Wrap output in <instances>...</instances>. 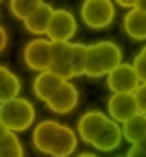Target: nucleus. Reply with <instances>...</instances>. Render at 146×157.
Listing matches in <instances>:
<instances>
[{"label": "nucleus", "mask_w": 146, "mask_h": 157, "mask_svg": "<svg viewBox=\"0 0 146 157\" xmlns=\"http://www.w3.org/2000/svg\"><path fill=\"white\" fill-rule=\"evenodd\" d=\"M46 103H47V108L52 112H56V114H70L78 105V87L66 78Z\"/></svg>", "instance_id": "9"}, {"label": "nucleus", "mask_w": 146, "mask_h": 157, "mask_svg": "<svg viewBox=\"0 0 146 157\" xmlns=\"http://www.w3.org/2000/svg\"><path fill=\"white\" fill-rule=\"evenodd\" d=\"M21 93V81L15 72L0 64V103Z\"/></svg>", "instance_id": "16"}, {"label": "nucleus", "mask_w": 146, "mask_h": 157, "mask_svg": "<svg viewBox=\"0 0 146 157\" xmlns=\"http://www.w3.org/2000/svg\"><path fill=\"white\" fill-rule=\"evenodd\" d=\"M64 81H66V78H62L60 75L52 72L49 68L39 71V75L35 77V81H33V93L37 95V99L47 101V99L56 93V89H58Z\"/></svg>", "instance_id": "12"}, {"label": "nucleus", "mask_w": 146, "mask_h": 157, "mask_svg": "<svg viewBox=\"0 0 146 157\" xmlns=\"http://www.w3.org/2000/svg\"><path fill=\"white\" fill-rule=\"evenodd\" d=\"M122 134L130 145L140 141L142 136H146V114L138 112L132 118H128L126 122H122Z\"/></svg>", "instance_id": "15"}, {"label": "nucleus", "mask_w": 146, "mask_h": 157, "mask_svg": "<svg viewBox=\"0 0 146 157\" xmlns=\"http://www.w3.org/2000/svg\"><path fill=\"white\" fill-rule=\"evenodd\" d=\"M85 64H86V46L85 44H72V72H74V77L85 75Z\"/></svg>", "instance_id": "17"}, {"label": "nucleus", "mask_w": 146, "mask_h": 157, "mask_svg": "<svg viewBox=\"0 0 146 157\" xmlns=\"http://www.w3.org/2000/svg\"><path fill=\"white\" fill-rule=\"evenodd\" d=\"M76 19L74 15L66 10V8H60V10H54L52 13V19H49V25H47V35L52 41H70L76 33Z\"/></svg>", "instance_id": "6"}, {"label": "nucleus", "mask_w": 146, "mask_h": 157, "mask_svg": "<svg viewBox=\"0 0 146 157\" xmlns=\"http://www.w3.org/2000/svg\"><path fill=\"white\" fill-rule=\"evenodd\" d=\"M0 2H2V0H0Z\"/></svg>", "instance_id": "25"}, {"label": "nucleus", "mask_w": 146, "mask_h": 157, "mask_svg": "<svg viewBox=\"0 0 146 157\" xmlns=\"http://www.w3.org/2000/svg\"><path fill=\"white\" fill-rule=\"evenodd\" d=\"M122 48L115 41H95L86 46V64H85V77L89 78H101L107 77L109 72L122 62Z\"/></svg>", "instance_id": "2"}, {"label": "nucleus", "mask_w": 146, "mask_h": 157, "mask_svg": "<svg viewBox=\"0 0 146 157\" xmlns=\"http://www.w3.org/2000/svg\"><path fill=\"white\" fill-rule=\"evenodd\" d=\"M6 46H8V33H6V29L0 25V52H2Z\"/></svg>", "instance_id": "22"}, {"label": "nucleus", "mask_w": 146, "mask_h": 157, "mask_svg": "<svg viewBox=\"0 0 146 157\" xmlns=\"http://www.w3.org/2000/svg\"><path fill=\"white\" fill-rule=\"evenodd\" d=\"M138 85L140 78L134 71V66L128 62H119L107 75V87L111 93H134Z\"/></svg>", "instance_id": "5"}, {"label": "nucleus", "mask_w": 146, "mask_h": 157, "mask_svg": "<svg viewBox=\"0 0 146 157\" xmlns=\"http://www.w3.org/2000/svg\"><path fill=\"white\" fill-rule=\"evenodd\" d=\"M49 71L62 78H74L72 72V41H52L49 46Z\"/></svg>", "instance_id": "7"}, {"label": "nucleus", "mask_w": 146, "mask_h": 157, "mask_svg": "<svg viewBox=\"0 0 146 157\" xmlns=\"http://www.w3.org/2000/svg\"><path fill=\"white\" fill-rule=\"evenodd\" d=\"M33 120H35V108L29 99L16 95L0 103V122L10 130L23 132L33 126Z\"/></svg>", "instance_id": "3"}, {"label": "nucleus", "mask_w": 146, "mask_h": 157, "mask_svg": "<svg viewBox=\"0 0 146 157\" xmlns=\"http://www.w3.org/2000/svg\"><path fill=\"white\" fill-rule=\"evenodd\" d=\"M134 97H136L138 112L146 114V83H144V81H140V85L136 87V91H134Z\"/></svg>", "instance_id": "20"}, {"label": "nucleus", "mask_w": 146, "mask_h": 157, "mask_svg": "<svg viewBox=\"0 0 146 157\" xmlns=\"http://www.w3.org/2000/svg\"><path fill=\"white\" fill-rule=\"evenodd\" d=\"M132 66H134V71H136V75H138L140 81H144V83H146V46L136 54Z\"/></svg>", "instance_id": "19"}, {"label": "nucleus", "mask_w": 146, "mask_h": 157, "mask_svg": "<svg viewBox=\"0 0 146 157\" xmlns=\"http://www.w3.org/2000/svg\"><path fill=\"white\" fill-rule=\"evenodd\" d=\"M128 155H132V157H146V136H142V139L136 141V143H132Z\"/></svg>", "instance_id": "21"}, {"label": "nucleus", "mask_w": 146, "mask_h": 157, "mask_svg": "<svg viewBox=\"0 0 146 157\" xmlns=\"http://www.w3.org/2000/svg\"><path fill=\"white\" fill-rule=\"evenodd\" d=\"M52 13H54V8L49 6L47 2H39L37 6L31 10L29 15L23 19L25 23V29L31 33H35V35H43L47 31V25H49V19H52Z\"/></svg>", "instance_id": "11"}, {"label": "nucleus", "mask_w": 146, "mask_h": 157, "mask_svg": "<svg viewBox=\"0 0 146 157\" xmlns=\"http://www.w3.org/2000/svg\"><path fill=\"white\" fill-rule=\"evenodd\" d=\"M123 31L126 35L136 41H144L146 39V13L140 10L138 6L128 8V13L123 17Z\"/></svg>", "instance_id": "13"}, {"label": "nucleus", "mask_w": 146, "mask_h": 157, "mask_svg": "<svg viewBox=\"0 0 146 157\" xmlns=\"http://www.w3.org/2000/svg\"><path fill=\"white\" fill-rule=\"evenodd\" d=\"M49 46H52V39H43V37L29 41L23 50V60L27 64V68L37 72L49 68Z\"/></svg>", "instance_id": "8"}, {"label": "nucleus", "mask_w": 146, "mask_h": 157, "mask_svg": "<svg viewBox=\"0 0 146 157\" xmlns=\"http://www.w3.org/2000/svg\"><path fill=\"white\" fill-rule=\"evenodd\" d=\"M31 141L39 153H46L52 157H68L76 151L78 134L66 124L43 120L33 128Z\"/></svg>", "instance_id": "1"}, {"label": "nucleus", "mask_w": 146, "mask_h": 157, "mask_svg": "<svg viewBox=\"0 0 146 157\" xmlns=\"http://www.w3.org/2000/svg\"><path fill=\"white\" fill-rule=\"evenodd\" d=\"M23 143L16 139V132L0 122V157H23Z\"/></svg>", "instance_id": "14"}, {"label": "nucleus", "mask_w": 146, "mask_h": 157, "mask_svg": "<svg viewBox=\"0 0 146 157\" xmlns=\"http://www.w3.org/2000/svg\"><path fill=\"white\" fill-rule=\"evenodd\" d=\"M117 6H122V8H132V6H136V2L138 0H113Z\"/></svg>", "instance_id": "23"}, {"label": "nucleus", "mask_w": 146, "mask_h": 157, "mask_svg": "<svg viewBox=\"0 0 146 157\" xmlns=\"http://www.w3.org/2000/svg\"><path fill=\"white\" fill-rule=\"evenodd\" d=\"M80 17L89 29H107L115 21V4L113 0H85L80 6Z\"/></svg>", "instance_id": "4"}, {"label": "nucleus", "mask_w": 146, "mask_h": 157, "mask_svg": "<svg viewBox=\"0 0 146 157\" xmlns=\"http://www.w3.org/2000/svg\"><path fill=\"white\" fill-rule=\"evenodd\" d=\"M107 112L109 118H113L115 122H126L128 118L138 114V105H136V97L134 93H111L107 101Z\"/></svg>", "instance_id": "10"}, {"label": "nucleus", "mask_w": 146, "mask_h": 157, "mask_svg": "<svg viewBox=\"0 0 146 157\" xmlns=\"http://www.w3.org/2000/svg\"><path fill=\"white\" fill-rule=\"evenodd\" d=\"M136 6H138L140 10H144V13H146V0H138V2H136Z\"/></svg>", "instance_id": "24"}, {"label": "nucleus", "mask_w": 146, "mask_h": 157, "mask_svg": "<svg viewBox=\"0 0 146 157\" xmlns=\"http://www.w3.org/2000/svg\"><path fill=\"white\" fill-rule=\"evenodd\" d=\"M39 2H41V0H10L8 8H10V13H13L15 19H21V21H23Z\"/></svg>", "instance_id": "18"}]
</instances>
